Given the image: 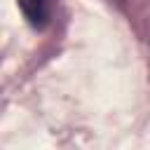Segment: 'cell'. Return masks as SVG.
I'll return each mask as SVG.
<instances>
[{
	"mask_svg": "<svg viewBox=\"0 0 150 150\" xmlns=\"http://www.w3.org/2000/svg\"><path fill=\"white\" fill-rule=\"evenodd\" d=\"M108 2H117V5H122V2H124V0H108Z\"/></svg>",
	"mask_w": 150,
	"mask_h": 150,
	"instance_id": "obj_2",
	"label": "cell"
},
{
	"mask_svg": "<svg viewBox=\"0 0 150 150\" xmlns=\"http://www.w3.org/2000/svg\"><path fill=\"white\" fill-rule=\"evenodd\" d=\"M26 23L33 30H45L54 21V12L59 7V0H16Z\"/></svg>",
	"mask_w": 150,
	"mask_h": 150,
	"instance_id": "obj_1",
	"label": "cell"
}]
</instances>
